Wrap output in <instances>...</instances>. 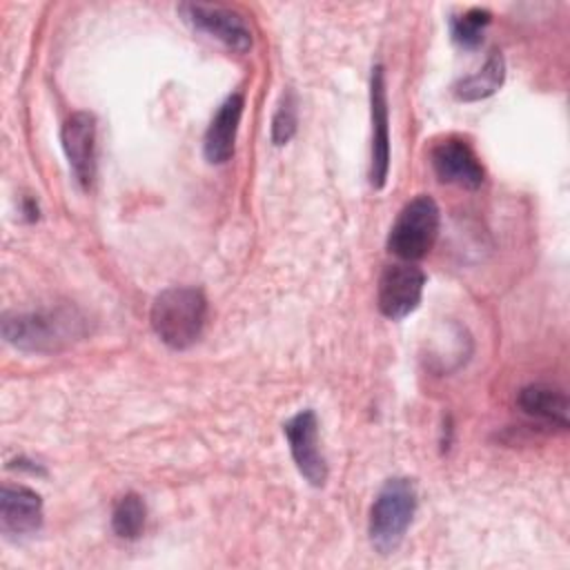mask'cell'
Wrapping results in <instances>:
<instances>
[{
	"mask_svg": "<svg viewBox=\"0 0 570 570\" xmlns=\"http://www.w3.org/2000/svg\"><path fill=\"white\" fill-rule=\"evenodd\" d=\"M517 403L525 414H530L543 423H550L557 428H568V399L557 387H550L543 383L525 385V387H521Z\"/></svg>",
	"mask_w": 570,
	"mask_h": 570,
	"instance_id": "4fadbf2b",
	"label": "cell"
},
{
	"mask_svg": "<svg viewBox=\"0 0 570 570\" xmlns=\"http://www.w3.org/2000/svg\"><path fill=\"white\" fill-rule=\"evenodd\" d=\"M430 163L441 183L476 189L483 183V165L474 149L461 138H445L430 151Z\"/></svg>",
	"mask_w": 570,
	"mask_h": 570,
	"instance_id": "9c48e42d",
	"label": "cell"
},
{
	"mask_svg": "<svg viewBox=\"0 0 570 570\" xmlns=\"http://www.w3.org/2000/svg\"><path fill=\"white\" fill-rule=\"evenodd\" d=\"M243 107H245L243 94H232L220 102V107L214 114V118L205 131V138H203V154H205L207 163L223 165L232 158Z\"/></svg>",
	"mask_w": 570,
	"mask_h": 570,
	"instance_id": "8fae6325",
	"label": "cell"
},
{
	"mask_svg": "<svg viewBox=\"0 0 570 570\" xmlns=\"http://www.w3.org/2000/svg\"><path fill=\"white\" fill-rule=\"evenodd\" d=\"M425 276L410 263H394L381 272L376 303L383 316L399 321L412 314L423 296Z\"/></svg>",
	"mask_w": 570,
	"mask_h": 570,
	"instance_id": "5b68a950",
	"label": "cell"
},
{
	"mask_svg": "<svg viewBox=\"0 0 570 570\" xmlns=\"http://www.w3.org/2000/svg\"><path fill=\"white\" fill-rule=\"evenodd\" d=\"M145 519H147L145 501L138 494L127 492L114 505L111 528L122 539H136V537H140V532L145 528Z\"/></svg>",
	"mask_w": 570,
	"mask_h": 570,
	"instance_id": "9a60e30c",
	"label": "cell"
},
{
	"mask_svg": "<svg viewBox=\"0 0 570 570\" xmlns=\"http://www.w3.org/2000/svg\"><path fill=\"white\" fill-rule=\"evenodd\" d=\"M503 78H505L503 56L499 51H492V56L485 60V65L476 73H472L454 85V96L465 102L488 98L503 85Z\"/></svg>",
	"mask_w": 570,
	"mask_h": 570,
	"instance_id": "5bb4252c",
	"label": "cell"
},
{
	"mask_svg": "<svg viewBox=\"0 0 570 570\" xmlns=\"http://www.w3.org/2000/svg\"><path fill=\"white\" fill-rule=\"evenodd\" d=\"M85 318L71 307L7 314L2 334L7 343L27 352H58L82 336Z\"/></svg>",
	"mask_w": 570,
	"mask_h": 570,
	"instance_id": "7a4b0ae2",
	"label": "cell"
},
{
	"mask_svg": "<svg viewBox=\"0 0 570 570\" xmlns=\"http://www.w3.org/2000/svg\"><path fill=\"white\" fill-rule=\"evenodd\" d=\"M490 11L488 9H468L465 13L461 16H454L450 20V33H452V40L465 49H474L481 45L483 40V31L485 27L490 24Z\"/></svg>",
	"mask_w": 570,
	"mask_h": 570,
	"instance_id": "2e32d148",
	"label": "cell"
},
{
	"mask_svg": "<svg viewBox=\"0 0 570 570\" xmlns=\"http://www.w3.org/2000/svg\"><path fill=\"white\" fill-rule=\"evenodd\" d=\"M416 512V485L405 476H394L379 490L370 510V541L381 554H390L403 541Z\"/></svg>",
	"mask_w": 570,
	"mask_h": 570,
	"instance_id": "3957f363",
	"label": "cell"
},
{
	"mask_svg": "<svg viewBox=\"0 0 570 570\" xmlns=\"http://www.w3.org/2000/svg\"><path fill=\"white\" fill-rule=\"evenodd\" d=\"M285 439L289 443L292 459L301 472V476L314 485L321 488L327 481V463L318 448V421L312 410L296 412L285 425H283Z\"/></svg>",
	"mask_w": 570,
	"mask_h": 570,
	"instance_id": "8992f818",
	"label": "cell"
},
{
	"mask_svg": "<svg viewBox=\"0 0 570 570\" xmlns=\"http://www.w3.org/2000/svg\"><path fill=\"white\" fill-rule=\"evenodd\" d=\"M296 122H298V114H296V98L292 91H287L274 114L272 120V140L274 145H285L292 140V136L296 134Z\"/></svg>",
	"mask_w": 570,
	"mask_h": 570,
	"instance_id": "e0dca14e",
	"label": "cell"
},
{
	"mask_svg": "<svg viewBox=\"0 0 570 570\" xmlns=\"http://www.w3.org/2000/svg\"><path fill=\"white\" fill-rule=\"evenodd\" d=\"M439 218L434 198L425 194L412 198L399 212L387 234V249L407 263L423 258L439 236Z\"/></svg>",
	"mask_w": 570,
	"mask_h": 570,
	"instance_id": "277c9868",
	"label": "cell"
},
{
	"mask_svg": "<svg viewBox=\"0 0 570 570\" xmlns=\"http://www.w3.org/2000/svg\"><path fill=\"white\" fill-rule=\"evenodd\" d=\"M370 114H372L370 185L374 189H383L390 171V116H387L385 71L381 65L372 69V78H370Z\"/></svg>",
	"mask_w": 570,
	"mask_h": 570,
	"instance_id": "ba28073f",
	"label": "cell"
},
{
	"mask_svg": "<svg viewBox=\"0 0 570 570\" xmlns=\"http://www.w3.org/2000/svg\"><path fill=\"white\" fill-rule=\"evenodd\" d=\"M180 13L194 29L216 38L218 42L238 53H245L252 47V31L245 18L234 9L220 4L187 2L180 4Z\"/></svg>",
	"mask_w": 570,
	"mask_h": 570,
	"instance_id": "52a82bcc",
	"label": "cell"
},
{
	"mask_svg": "<svg viewBox=\"0 0 570 570\" xmlns=\"http://www.w3.org/2000/svg\"><path fill=\"white\" fill-rule=\"evenodd\" d=\"M207 321V298L198 287H167L163 289L149 312V323L156 336L171 350H187L194 345Z\"/></svg>",
	"mask_w": 570,
	"mask_h": 570,
	"instance_id": "6da1fadb",
	"label": "cell"
},
{
	"mask_svg": "<svg viewBox=\"0 0 570 570\" xmlns=\"http://www.w3.org/2000/svg\"><path fill=\"white\" fill-rule=\"evenodd\" d=\"M62 149L69 167L82 187H89L96 176V120L87 111L71 114L60 131Z\"/></svg>",
	"mask_w": 570,
	"mask_h": 570,
	"instance_id": "30bf717a",
	"label": "cell"
},
{
	"mask_svg": "<svg viewBox=\"0 0 570 570\" xmlns=\"http://www.w3.org/2000/svg\"><path fill=\"white\" fill-rule=\"evenodd\" d=\"M42 523V499L24 485H2L0 525L4 534H31Z\"/></svg>",
	"mask_w": 570,
	"mask_h": 570,
	"instance_id": "7c38bea8",
	"label": "cell"
}]
</instances>
